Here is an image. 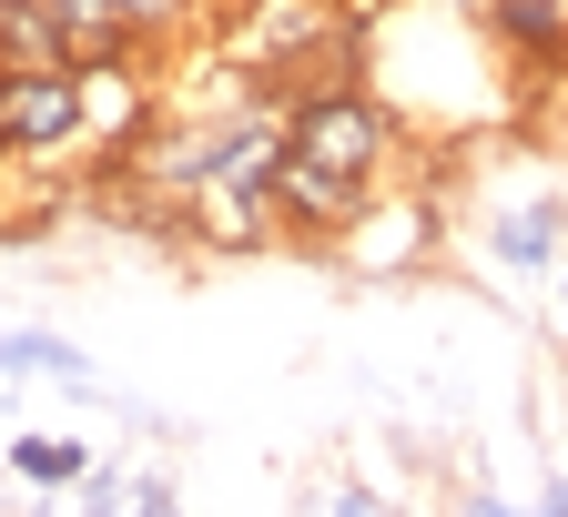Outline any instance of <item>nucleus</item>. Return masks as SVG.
<instances>
[{
  "instance_id": "obj_1",
  "label": "nucleus",
  "mask_w": 568,
  "mask_h": 517,
  "mask_svg": "<svg viewBox=\"0 0 568 517\" xmlns=\"http://www.w3.org/2000/svg\"><path fill=\"white\" fill-rule=\"evenodd\" d=\"M386 102L376 92H355V82H305L295 102H284V153H305L325 173H355V183H376L386 173Z\"/></svg>"
},
{
  "instance_id": "obj_2",
  "label": "nucleus",
  "mask_w": 568,
  "mask_h": 517,
  "mask_svg": "<svg viewBox=\"0 0 568 517\" xmlns=\"http://www.w3.org/2000/svg\"><path fill=\"white\" fill-rule=\"evenodd\" d=\"M71 142H82V71L71 61L11 71V82H0V153L41 163V153H71Z\"/></svg>"
},
{
  "instance_id": "obj_3",
  "label": "nucleus",
  "mask_w": 568,
  "mask_h": 517,
  "mask_svg": "<svg viewBox=\"0 0 568 517\" xmlns=\"http://www.w3.org/2000/svg\"><path fill=\"white\" fill-rule=\"evenodd\" d=\"M173 234H193L203 254H254V244H284V213H274V183H183L173 203Z\"/></svg>"
},
{
  "instance_id": "obj_4",
  "label": "nucleus",
  "mask_w": 568,
  "mask_h": 517,
  "mask_svg": "<svg viewBox=\"0 0 568 517\" xmlns=\"http://www.w3.org/2000/svg\"><path fill=\"white\" fill-rule=\"evenodd\" d=\"M355 203H366V183L355 173H325L305 153H284L274 163V213H284V244H335L355 224Z\"/></svg>"
},
{
  "instance_id": "obj_5",
  "label": "nucleus",
  "mask_w": 568,
  "mask_h": 517,
  "mask_svg": "<svg viewBox=\"0 0 568 517\" xmlns=\"http://www.w3.org/2000/svg\"><path fill=\"white\" fill-rule=\"evenodd\" d=\"M345 274H406L416 254H426V213L406 203V193H366V203H355V224L325 244Z\"/></svg>"
},
{
  "instance_id": "obj_6",
  "label": "nucleus",
  "mask_w": 568,
  "mask_h": 517,
  "mask_svg": "<svg viewBox=\"0 0 568 517\" xmlns=\"http://www.w3.org/2000/svg\"><path fill=\"white\" fill-rule=\"evenodd\" d=\"M41 11H51L71 71H92V61H132V51H142V31L122 21V0H41Z\"/></svg>"
},
{
  "instance_id": "obj_7",
  "label": "nucleus",
  "mask_w": 568,
  "mask_h": 517,
  "mask_svg": "<svg viewBox=\"0 0 568 517\" xmlns=\"http://www.w3.org/2000/svg\"><path fill=\"white\" fill-rule=\"evenodd\" d=\"M51 61H71L51 11L41 0H0V71H51Z\"/></svg>"
},
{
  "instance_id": "obj_8",
  "label": "nucleus",
  "mask_w": 568,
  "mask_h": 517,
  "mask_svg": "<svg viewBox=\"0 0 568 517\" xmlns=\"http://www.w3.org/2000/svg\"><path fill=\"white\" fill-rule=\"evenodd\" d=\"M11 467H21L31 487H71V477H92V447H82V436H21Z\"/></svg>"
},
{
  "instance_id": "obj_9",
  "label": "nucleus",
  "mask_w": 568,
  "mask_h": 517,
  "mask_svg": "<svg viewBox=\"0 0 568 517\" xmlns=\"http://www.w3.org/2000/svg\"><path fill=\"white\" fill-rule=\"evenodd\" d=\"M0 376H61V386H82V355H71L61 335H0Z\"/></svg>"
},
{
  "instance_id": "obj_10",
  "label": "nucleus",
  "mask_w": 568,
  "mask_h": 517,
  "mask_svg": "<svg viewBox=\"0 0 568 517\" xmlns=\"http://www.w3.org/2000/svg\"><path fill=\"white\" fill-rule=\"evenodd\" d=\"M548 254H558V203H528L497 224V264H548Z\"/></svg>"
},
{
  "instance_id": "obj_11",
  "label": "nucleus",
  "mask_w": 568,
  "mask_h": 517,
  "mask_svg": "<svg viewBox=\"0 0 568 517\" xmlns=\"http://www.w3.org/2000/svg\"><path fill=\"white\" fill-rule=\"evenodd\" d=\"M122 21L132 31H173V21H193V0H122Z\"/></svg>"
},
{
  "instance_id": "obj_12",
  "label": "nucleus",
  "mask_w": 568,
  "mask_h": 517,
  "mask_svg": "<svg viewBox=\"0 0 568 517\" xmlns=\"http://www.w3.org/2000/svg\"><path fill=\"white\" fill-rule=\"evenodd\" d=\"M558 305H568V264H558Z\"/></svg>"
},
{
  "instance_id": "obj_13",
  "label": "nucleus",
  "mask_w": 568,
  "mask_h": 517,
  "mask_svg": "<svg viewBox=\"0 0 568 517\" xmlns=\"http://www.w3.org/2000/svg\"><path fill=\"white\" fill-rule=\"evenodd\" d=\"M0 82H11V71H0Z\"/></svg>"
}]
</instances>
